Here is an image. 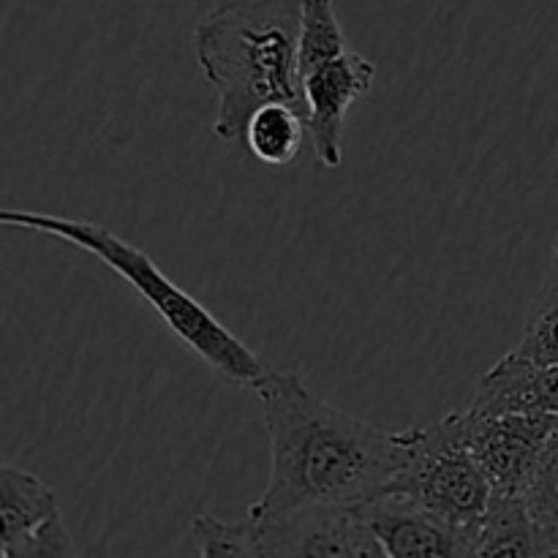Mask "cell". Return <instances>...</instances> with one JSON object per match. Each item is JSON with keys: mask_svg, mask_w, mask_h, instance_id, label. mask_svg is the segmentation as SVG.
<instances>
[{"mask_svg": "<svg viewBox=\"0 0 558 558\" xmlns=\"http://www.w3.org/2000/svg\"><path fill=\"white\" fill-rule=\"evenodd\" d=\"M515 352L537 360V363L558 365V243L550 256L539 292L529 305L526 325H523L521 343Z\"/></svg>", "mask_w": 558, "mask_h": 558, "instance_id": "5bb4252c", "label": "cell"}, {"mask_svg": "<svg viewBox=\"0 0 558 558\" xmlns=\"http://www.w3.org/2000/svg\"><path fill=\"white\" fill-rule=\"evenodd\" d=\"M403 439L407 461L390 494L409 496L477 543L494 488L469 450L461 412L447 414L434 425L403 430Z\"/></svg>", "mask_w": 558, "mask_h": 558, "instance_id": "5b68a950", "label": "cell"}, {"mask_svg": "<svg viewBox=\"0 0 558 558\" xmlns=\"http://www.w3.org/2000/svg\"><path fill=\"white\" fill-rule=\"evenodd\" d=\"M376 65L368 58L347 49L300 74V93L305 104V129L316 161L327 169L341 167L347 112L360 96L374 87Z\"/></svg>", "mask_w": 558, "mask_h": 558, "instance_id": "52a82bcc", "label": "cell"}, {"mask_svg": "<svg viewBox=\"0 0 558 558\" xmlns=\"http://www.w3.org/2000/svg\"><path fill=\"white\" fill-rule=\"evenodd\" d=\"M0 227L49 234V238H58L63 243L76 245L85 254L96 256L114 276L123 278L161 316V322L172 330V336L183 347H189L227 385L254 390L262 376L270 371V365L254 349L245 347L199 300L191 298L185 289H180L145 251L131 245L129 240L118 238L104 223L0 207Z\"/></svg>", "mask_w": 558, "mask_h": 558, "instance_id": "3957f363", "label": "cell"}, {"mask_svg": "<svg viewBox=\"0 0 558 558\" xmlns=\"http://www.w3.org/2000/svg\"><path fill=\"white\" fill-rule=\"evenodd\" d=\"M463 434L488 477L494 494L521 496L543 456L545 445L556 434L554 414H472L461 412Z\"/></svg>", "mask_w": 558, "mask_h": 558, "instance_id": "8992f818", "label": "cell"}, {"mask_svg": "<svg viewBox=\"0 0 558 558\" xmlns=\"http://www.w3.org/2000/svg\"><path fill=\"white\" fill-rule=\"evenodd\" d=\"M474 556H539L534 526L521 496L494 494L477 529Z\"/></svg>", "mask_w": 558, "mask_h": 558, "instance_id": "7c38bea8", "label": "cell"}, {"mask_svg": "<svg viewBox=\"0 0 558 558\" xmlns=\"http://www.w3.org/2000/svg\"><path fill=\"white\" fill-rule=\"evenodd\" d=\"M381 554L390 558H466L474 539L401 494H381L360 507Z\"/></svg>", "mask_w": 558, "mask_h": 558, "instance_id": "9c48e42d", "label": "cell"}, {"mask_svg": "<svg viewBox=\"0 0 558 558\" xmlns=\"http://www.w3.org/2000/svg\"><path fill=\"white\" fill-rule=\"evenodd\" d=\"M472 414H554L558 417V365L510 352L480 379Z\"/></svg>", "mask_w": 558, "mask_h": 558, "instance_id": "30bf717a", "label": "cell"}, {"mask_svg": "<svg viewBox=\"0 0 558 558\" xmlns=\"http://www.w3.org/2000/svg\"><path fill=\"white\" fill-rule=\"evenodd\" d=\"M243 140L262 163L283 169L298 158L300 147L308 140V129L298 109L287 104H265L251 114Z\"/></svg>", "mask_w": 558, "mask_h": 558, "instance_id": "8fae6325", "label": "cell"}, {"mask_svg": "<svg viewBox=\"0 0 558 558\" xmlns=\"http://www.w3.org/2000/svg\"><path fill=\"white\" fill-rule=\"evenodd\" d=\"M521 499L534 526L539 556H558V428L521 490Z\"/></svg>", "mask_w": 558, "mask_h": 558, "instance_id": "4fadbf2b", "label": "cell"}, {"mask_svg": "<svg viewBox=\"0 0 558 558\" xmlns=\"http://www.w3.org/2000/svg\"><path fill=\"white\" fill-rule=\"evenodd\" d=\"M270 439V480L251 518H283L316 507H363L390 494L407 439L341 412L292 371L270 368L254 387Z\"/></svg>", "mask_w": 558, "mask_h": 558, "instance_id": "6da1fadb", "label": "cell"}, {"mask_svg": "<svg viewBox=\"0 0 558 558\" xmlns=\"http://www.w3.org/2000/svg\"><path fill=\"white\" fill-rule=\"evenodd\" d=\"M349 49L336 0H300V74Z\"/></svg>", "mask_w": 558, "mask_h": 558, "instance_id": "9a60e30c", "label": "cell"}, {"mask_svg": "<svg viewBox=\"0 0 558 558\" xmlns=\"http://www.w3.org/2000/svg\"><path fill=\"white\" fill-rule=\"evenodd\" d=\"M298 49L300 0H218L196 22V60L218 96V140H240L265 104H287L305 118Z\"/></svg>", "mask_w": 558, "mask_h": 558, "instance_id": "7a4b0ae2", "label": "cell"}, {"mask_svg": "<svg viewBox=\"0 0 558 558\" xmlns=\"http://www.w3.org/2000/svg\"><path fill=\"white\" fill-rule=\"evenodd\" d=\"M191 539L196 554L205 558H385L360 507H316L270 521L251 515L243 521H221L205 512L191 523Z\"/></svg>", "mask_w": 558, "mask_h": 558, "instance_id": "277c9868", "label": "cell"}, {"mask_svg": "<svg viewBox=\"0 0 558 558\" xmlns=\"http://www.w3.org/2000/svg\"><path fill=\"white\" fill-rule=\"evenodd\" d=\"M76 556L52 488L11 463H0V558Z\"/></svg>", "mask_w": 558, "mask_h": 558, "instance_id": "ba28073f", "label": "cell"}]
</instances>
